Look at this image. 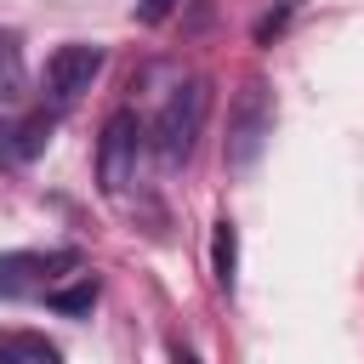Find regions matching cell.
I'll use <instances>...</instances> for the list:
<instances>
[{
  "label": "cell",
  "mask_w": 364,
  "mask_h": 364,
  "mask_svg": "<svg viewBox=\"0 0 364 364\" xmlns=\"http://www.w3.org/2000/svg\"><path fill=\"white\" fill-rule=\"evenodd\" d=\"M23 80H28V68H23V40H17L11 28H0V102L23 97Z\"/></svg>",
  "instance_id": "9"
},
{
  "label": "cell",
  "mask_w": 364,
  "mask_h": 364,
  "mask_svg": "<svg viewBox=\"0 0 364 364\" xmlns=\"http://www.w3.org/2000/svg\"><path fill=\"white\" fill-rule=\"evenodd\" d=\"M51 131H57V114L51 108H28V114L0 119V171H17L28 159H40L46 142H51Z\"/></svg>",
  "instance_id": "6"
},
{
  "label": "cell",
  "mask_w": 364,
  "mask_h": 364,
  "mask_svg": "<svg viewBox=\"0 0 364 364\" xmlns=\"http://www.w3.org/2000/svg\"><path fill=\"white\" fill-rule=\"evenodd\" d=\"M205 114H210V85H205V80H182V85L165 97V108L154 114V131H148L159 165H182V159L193 154V142H199V131H205Z\"/></svg>",
  "instance_id": "1"
},
{
  "label": "cell",
  "mask_w": 364,
  "mask_h": 364,
  "mask_svg": "<svg viewBox=\"0 0 364 364\" xmlns=\"http://www.w3.org/2000/svg\"><path fill=\"white\" fill-rule=\"evenodd\" d=\"M273 136V97L262 80H245L228 108V171H250Z\"/></svg>",
  "instance_id": "3"
},
{
  "label": "cell",
  "mask_w": 364,
  "mask_h": 364,
  "mask_svg": "<svg viewBox=\"0 0 364 364\" xmlns=\"http://www.w3.org/2000/svg\"><path fill=\"white\" fill-rule=\"evenodd\" d=\"M0 364H63V353L40 330H0Z\"/></svg>",
  "instance_id": "7"
},
{
  "label": "cell",
  "mask_w": 364,
  "mask_h": 364,
  "mask_svg": "<svg viewBox=\"0 0 364 364\" xmlns=\"http://www.w3.org/2000/svg\"><path fill=\"white\" fill-rule=\"evenodd\" d=\"M46 301H51L57 313H68V318H80V313H91V307H97V279H91V273H80L74 284H57V290H51Z\"/></svg>",
  "instance_id": "10"
},
{
  "label": "cell",
  "mask_w": 364,
  "mask_h": 364,
  "mask_svg": "<svg viewBox=\"0 0 364 364\" xmlns=\"http://www.w3.org/2000/svg\"><path fill=\"white\" fill-rule=\"evenodd\" d=\"M102 74V46H91V40H68V46H57L51 57H46V108L51 114H63V108H74L85 91H91V80Z\"/></svg>",
  "instance_id": "5"
},
{
  "label": "cell",
  "mask_w": 364,
  "mask_h": 364,
  "mask_svg": "<svg viewBox=\"0 0 364 364\" xmlns=\"http://www.w3.org/2000/svg\"><path fill=\"white\" fill-rule=\"evenodd\" d=\"M142 142H148V131H142V119H136L131 108H114V114L102 119V136H97V182H102L108 199H119V193L136 182Z\"/></svg>",
  "instance_id": "4"
},
{
  "label": "cell",
  "mask_w": 364,
  "mask_h": 364,
  "mask_svg": "<svg viewBox=\"0 0 364 364\" xmlns=\"http://www.w3.org/2000/svg\"><path fill=\"white\" fill-rule=\"evenodd\" d=\"M171 364H205L193 347H182V341H171Z\"/></svg>",
  "instance_id": "12"
},
{
  "label": "cell",
  "mask_w": 364,
  "mask_h": 364,
  "mask_svg": "<svg viewBox=\"0 0 364 364\" xmlns=\"http://www.w3.org/2000/svg\"><path fill=\"white\" fill-rule=\"evenodd\" d=\"M182 0H136V23H165Z\"/></svg>",
  "instance_id": "11"
},
{
  "label": "cell",
  "mask_w": 364,
  "mask_h": 364,
  "mask_svg": "<svg viewBox=\"0 0 364 364\" xmlns=\"http://www.w3.org/2000/svg\"><path fill=\"white\" fill-rule=\"evenodd\" d=\"M210 273H216V284L233 296V284H239V228H233L228 216L210 228Z\"/></svg>",
  "instance_id": "8"
},
{
  "label": "cell",
  "mask_w": 364,
  "mask_h": 364,
  "mask_svg": "<svg viewBox=\"0 0 364 364\" xmlns=\"http://www.w3.org/2000/svg\"><path fill=\"white\" fill-rule=\"evenodd\" d=\"M85 256L80 250H11L0 256V296L6 301H28V296H51L68 273H80Z\"/></svg>",
  "instance_id": "2"
}]
</instances>
